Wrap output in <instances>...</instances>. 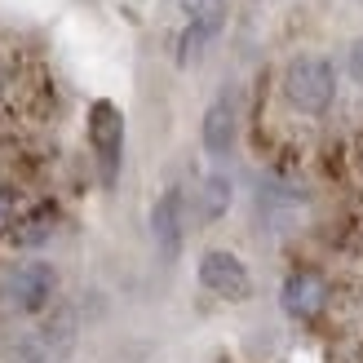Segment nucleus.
<instances>
[{
	"label": "nucleus",
	"instance_id": "nucleus-8",
	"mask_svg": "<svg viewBox=\"0 0 363 363\" xmlns=\"http://www.w3.org/2000/svg\"><path fill=\"white\" fill-rule=\"evenodd\" d=\"M195 208H199L204 222H217V217L230 208V182L226 177H208L204 186H199V204Z\"/></svg>",
	"mask_w": 363,
	"mask_h": 363
},
{
	"label": "nucleus",
	"instance_id": "nucleus-4",
	"mask_svg": "<svg viewBox=\"0 0 363 363\" xmlns=\"http://www.w3.org/2000/svg\"><path fill=\"white\" fill-rule=\"evenodd\" d=\"M53 288H58V275H53V266L45 262H27V266H18L9 270V279H5V297L18 306V311H45L49 297H53Z\"/></svg>",
	"mask_w": 363,
	"mask_h": 363
},
{
	"label": "nucleus",
	"instance_id": "nucleus-2",
	"mask_svg": "<svg viewBox=\"0 0 363 363\" xmlns=\"http://www.w3.org/2000/svg\"><path fill=\"white\" fill-rule=\"evenodd\" d=\"M89 142H94V155H98V169L102 182L116 186V173H120V160H124V116L116 102H94L89 106Z\"/></svg>",
	"mask_w": 363,
	"mask_h": 363
},
{
	"label": "nucleus",
	"instance_id": "nucleus-11",
	"mask_svg": "<svg viewBox=\"0 0 363 363\" xmlns=\"http://www.w3.org/2000/svg\"><path fill=\"white\" fill-rule=\"evenodd\" d=\"M9 217H13V199H9L5 191H0V230L9 226Z\"/></svg>",
	"mask_w": 363,
	"mask_h": 363
},
{
	"label": "nucleus",
	"instance_id": "nucleus-9",
	"mask_svg": "<svg viewBox=\"0 0 363 363\" xmlns=\"http://www.w3.org/2000/svg\"><path fill=\"white\" fill-rule=\"evenodd\" d=\"M49 230H53V208H40L35 217H27V222L18 226L13 240L18 244H40V240H49Z\"/></svg>",
	"mask_w": 363,
	"mask_h": 363
},
{
	"label": "nucleus",
	"instance_id": "nucleus-3",
	"mask_svg": "<svg viewBox=\"0 0 363 363\" xmlns=\"http://www.w3.org/2000/svg\"><path fill=\"white\" fill-rule=\"evenodd\" d=\"M199 284L208 288V293L217 297H226V301H244L252 293V275H248V266L235 257V252H222V248H213L199 257Z\"/></svg>",
	"mask_w": 363,
	"mask_h": 363
},
{
	"label": "nucleus",
	"instance_id": "nucleus-5",
	"mask_svg": "<svg viewBox=\"0 0 363 363\" xmlns=\"http://www.w3.org/2000/svg\"><path fill=\"white\" fill-rule=\"evenodd\" d=\"M235 124H240V111H235V98L222 94V98H213V106L204 111V124H199V138H204V151L208 155H230L235 147Z\"/></svg>",
	"mask_w": 363,
	"mask_h": 363
},
{
	"label": "nucleus",
	"instance_id": "nucleus-6",
	"mask_svg": "<svg viewBox=\"0 0 363 363\" xmlns=\"http://www.w3.org/2000/svg\"><path fill=\"white\" fill-rule=\"evenodd\" d=\"M151 235H155V248L160 257L173 262L177 248H182V191H164L151 208Z\"/></svg>",
	"mask_w": 363,
	"mask_h": 363
},
{
	"label": "nucleus",
	"instance_id": "nucleus-7",
	"mask_svg": "<svg viewBox=\"0 0 363 363\" xmlns=\"http://www.w3.org/2000/svg\"><path fill=\"white\" fill-rule=\"evenodd\" d=\"M323 301H328V284H323L315 270H297V275L284 284V311L297 315V319L319 315Z\"/></svg>",
	"mask_w": 363,
	"mask_h": 363
},
{
	"label": "nucleus",
	"instance_id": "nucleus-1",
	"mask_svg": "<svg viewBox=\"0 0 363 363\" xmlns=\"http://www.w3.org/2000/svg\"><path fill=\"white\" fill-rule=\"evenodd\" d=\"M284 94L288 102L297 106L306 116H323L333 106V94H337V71L328 58H315V53H306V58H293L284 71Z\"/></svg>",
	"mask_w": 363,
	"mask_h": 363
},
{
	"label": "nucleus",
	"instance_id": "nucleus-10",
	"mask_svg": "<svg viewBox=\"0 0 363 363\" xmlns=\"http://www.w3.org/2000/svg\"><path fill=\"white\" fill-rule=\"evenodd\" d=\"M346 67H350V76L363 84V40H354V45H350V58H346Z\"/></svg>",
	"mask_w": 363,
	"mask_h": 363
}]
</instances>
